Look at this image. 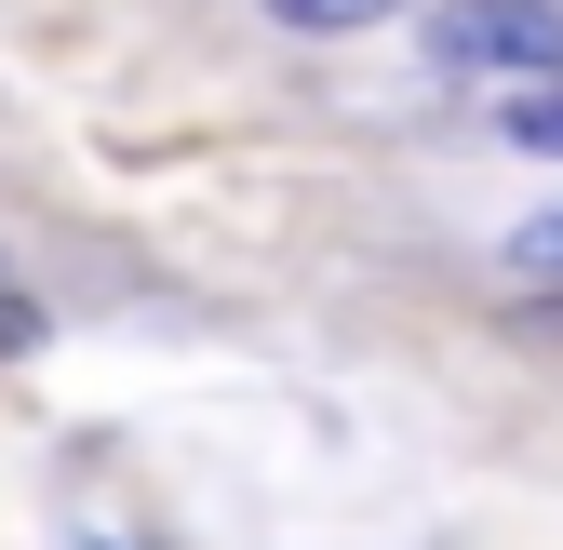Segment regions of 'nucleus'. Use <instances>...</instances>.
<instances>
[{
	"label": "nucleus",
	"instance_id": "nucleus-1",
	"mask_svg": "<svg viewBox=\"0 0 563 550\" xmlns=\"http://www.w3.org/2000/svg\"><path fill=\"white\" fill-rule=\"evenodd\" d=\"M430 67L443 81H563V0H443L430 14Z\"/></svg>",
	"mask_w": 563,
	"mask_h": 550
},
{
	"label": "nucleus",
	"instance_id": "nucleus-2",
	"mask_svg": "<svg viewBox=\"0 0 563 550\" xmlns=\"http://www.w3.org/2000/svg\"><path fill=\"white\" fill-rule=\"evenodd\" d=\"M497 134H510V148H537V162H563V81L510 95V108H497Z\"/></svg>",
	"mask_w": 563,
	"mask_h": 550
},
{
	"label": "nucleus",
	"instance_id": "nucleus-3",
	"mask_svg": "<svg viewBox=\"0 0 563 550\" xmlns=\"http://www.w3.org/2000/svg\"><path fill=\"white\" fill-rule=\"evenodd\" d=\"M282 28H309V41H335V28H389L402 0H268Z\"/></svg>",
	"mask_w": 563,
	"mask_h": 550
},
{
	"label": "nucleus",
	"instance_id": "nucleus-4",
	"mask_svg": "<svg viewBox=\"0 0 563 550\" xmlns=\"http://www.w3.org/2000/svg\"><path fill=\"white\" fill-rule=\"evenodd\" d=\"M510 268H523V283H563V201H550V216H523V229H510Z\"/></svg>",
	"mask_w": 563,
	"mask_h": 550
},
{
	"label": "nucleus",
	"instance_id": "nucleus-5",
	"mask_svg": "<svg viewBox=\"0 0 563 550\" xmlns=\"http://www.w3.org/2000/svg\"><path fill=\"white\" fill-rule=\"evenodd\" d=\"M95 550H121V537H95Z\"/></svg>",
	"mask_w": 563,
	"mask_h": 550
}]
</instances>
